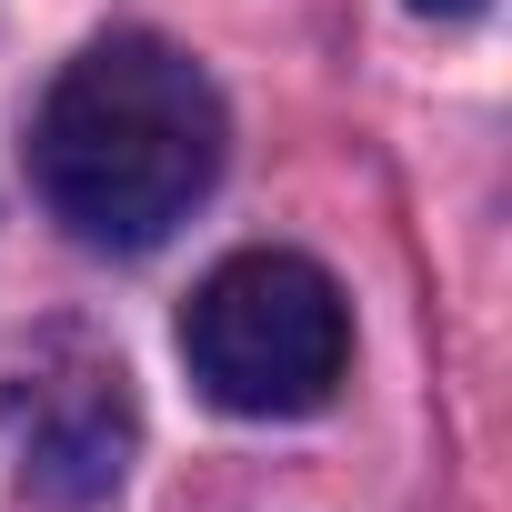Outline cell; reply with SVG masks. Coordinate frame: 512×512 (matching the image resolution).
<instances>
[{
  "mask_svg": "<svg viewBox=\"0 0 512 512\" xmlns=\"http://www.w3.org/2000/svg\"><path fill=\"white\" fill-rule=\"evenodd\" d=\"M11 452L41 502H101L131 472V382L101 342L41 332L11 372Z\"/></svg>",
  "mask_w": 512,
  "mask_h": 512,
  "instance_id": "cell-3",
  "label": "cell"
},
{
  "mask_svg": "<svg viewBox=\"0 0 512 512\" xmlns=\"http://www.w3.org/2000/svg\"><path fill=\"white\" fill-rule=\"evenodd\" d=\"M221 141L231 121H221L211 71L151 31H111L51 81L31 121V171H41L51 221H71V241L151 251L221 181Z\"/></svg>",
  "mask_w": 512,
  "mask_h": 512,
  "instance_id": "cell-1",
  "label": "cell"
},
{
  "mask_svg": "<svg viewBox=\"0 0 512 512\" xmlns=\"http://www.w3.org/2000/svg\"><path fill=\"white\" fill-rule=\"evenodd\" d=\"M181 362L241 422H302L352 372V312L302 251H231L181 302Z\"/></svg>",
  "mask_w": 512,
  "mask_h": 512,
  "instance_id": "cell-2",
  "label": "cell"
},
{
  "mask_svg": "<svg viewBox=\"0 0 512 512\" xmlns=\"http://www.w3.org/2000/svg\"><path fill=\"white\" fill-rule=\"evenodd\" d=\"M412 11H442V21H462V11H482V0H412Z\"/></svg>",
  "mask_w": 512,
  "mask_h": 512,
  "instance_id": "cell-4",
  "label": "cell"
}]
</instances>
